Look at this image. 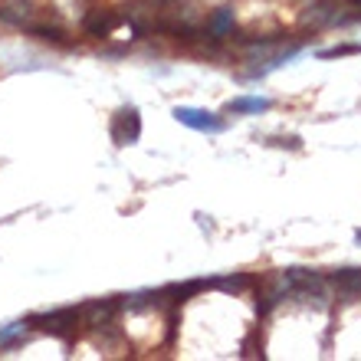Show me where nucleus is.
<instances>
[{
  "instance_id": "nucleus-1",
  "label": "nucleus",
  "mask_w": 361,
  "mask_h": 361,
  "mask_svg": "<svg viewBox=\"0 0 361 361\" xmlns=\"http://www.w3.org/2000/svg\"><path fill=\"white\" fill-rule=\"evenodd\" d=\"M82 319L79 309H59V312H47V315H33L30 325H37L43 332H53V335H69L76 329V322Z\"/></svg>"
},
{
  "instance_id": "nucleus-2",
  "label": "nucleus",
  "mask_w": 361,
  "mask_h": 361,
  "mask_svg": "<svg viewBox=\"0 0 361 361\" xmlns=\"http://www.w3.org/2000/svg\"><path fill=\"white\" fill-rule=\"evenodd\" d=\"M138 135H142V118L135 109H122V112L112 118V142L115 145H135L138 142Z\"/></svg>"
},
{
  "instance_id": "nucleus-3",
  "label": "nucleus",
  "mask_w": 361,
  "mask_h": 361,
  "mask_svg": "<svg viewBox=\"0 0 361 361\" xmlns=\"http://www.w3.org/2000/svg\"><path fill=\"white\" fill-rule=\"evenodd\" d=\"M174 118H178L180 125H188V128H194V132H224V122H220L214 112H204V109H184V105H178L174 109Z\"/></svg>"
},
{
  "instance_id": "nucleus-4",
  "label": "nucleus",
  "mask_w": 361,
  "mask_h": 361,
  "mask_svg": "<svg viewBox=\"0 0 361 361\" xmlns=\"http://www.w3.org/2000/svg\"><path fill=\"white\" fill-rule=\"evenodd\" d=\"M332 286L338 289V295H342V299H358V295H361V269H355V267L335 269V273H332Z\"/></svg>"
},
{
  "instance_id": "nucleus-5",
  "label": "nucleus",
  "mask_w": 361,
  "mask_h": 361,
  "mask_svg": "<svg viewBox=\"0 0 361 361\" xmlns=\"http://www.w3.org/2000/svg\"><path fill=\"white\" fill-rule=\"evenodd\" d=\"M33 20V4L30 0H10L0 7V23H10V27H30Z\"/></svg>"
},
{
  "instance_id": "nucleus-6",
  "label": "nucleus",
  "mask_w": 361,
  "mask_h": 361,
  "mask_svg": "<svg viewBox=\"0 0 361 361\" xmlns=\"http://www.w3.org/2000/svg\"><path fill=\"white\" fill-rule=\"evenodd\" d=\"M273 102L267 95H240V99H230L227 102V112L233 115H259V112H269Z\"/></svg>"
},
{
  "instance_id": "nucleus-7",
  "label": "nucleus",
  "mask_w": 361,
  "mask_h": 361,
  "mask_svg": "<svg viewBox=\"0 0 361 361\" xmlns=\"http://www.w3.org/2000/svg\"><path fill=\"white\" fill-rule=\"evenodd\" d=\"M204 33H207L210 39L230 37V33H233V10H230V7L214 10V13L207 17V27H204Z\"/></svg>"
},
{
  "instance_id": "nucleus-8",
  "label": "nucleus",
  "mask_w": 361,
  "mask_h": 361,
  "mask_svg": "<svg viewBox=\"0 0 361 361\" xmlns=\"http://www.w3.org/2000/svg\"><path fill=\"white\" fill-rule=\"evenodd\" d=\"M115 309H118V305L105 299V302H89V305H82V309H79V315H82L89 325H109V322H112V315H115Z\"/></svg>"
},
{
  "instance_id": "nucleus-9",
  "label": "nucleus",
  "mask_w": 361,
  "mask_h": 361,
  "mask_svg": "<svg viewBox=\"0 0 361 361\" xmlns=\"http://www.w3.org/2000/svg\"><path fill=\"white\" fill-rule=\"evenodd\" d=\"M30 332V319L27 322H13L7 325V329H0V348H13V345H20L23 338H27Z\"/></svg>"
},
{
  "instance_id": "nucleus-10",
  "label": "nucleus",
  "mask_w": 361,
  "mask_h": 361,
  "mask_svg": "<svg viewBox=\"0 0 361 361\" xmlns=\"http://www.w3.org/2000/svg\"><path fill=\"white\" fill-rule=\"evenodd\" d=\"M115 23H118L115 17H102V13H95V17L86 20V30L92 33V37H109V33L115 30Z\"/></svg>"
},
{
  "instance_id": "nucleus-11",
  "label": "nucleus",
  "mask_w": 361,
  "mask_h": 361,
  "mask_svg": "<svg viewBox=\"0 0 361 361\" xmlns=\"http://www.w3.org/2000/svg\"><path fill=\"white\" fill-rule=\"evenodd\" d=\"M210 286L214 289H227V293H243L250 286L247 276H220V279H210Z\"/></svg>"
},
{
  "instance_id": "nucleus-12",
  "label": "nucleus",
  "mask_w": 361,
  "mask_h": 361,
  "mask_svg": "<svg viewBox=\"0 0 361 361\" xmlns=\"http://www.w3.org/2000/svg\"><path fill=\"white\" fill-rule=\"evenodd\" d=\"M352 53H361V43H352V47H335V49H322L319 59H335V56H352Z\"/></svg>"
},
{
  "instance_id": "nucleus-13",
  "label": "nucleus",
  "mask_w": 361,
  "mask_h": 361,
  "mask_svg": "<svg viewBox=\"0 0 361 361\" xmlns=\"http://www.w3.org/2000/svg\"><path fill=\"white\" fill-rule=\"evenodd\" d=\"M33 33H37L39 39H53V43H59V39H63V33H59V30H53V27H33Z\"/></svg>"
},
{
  "instance_id": "nucleus-14",
  "label": "nucleus",
  "mask_w": 361,
  "mask_h": 361,
  "mask_svg": "<svg viewBox=\"0 0 361 361\" xmlns=\"http://www.w3.org/2000/svg\"><path fill=\"white\" fill-rule=\"evenodd\" d=\"M355 240H358V243H361V230H358V233H355Z\"/></svg>"
}]
</instances>
